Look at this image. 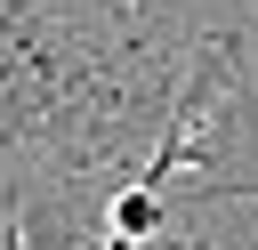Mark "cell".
<instances>
[{"instance_id": "obj_1", "label": "cell", "mask_w": 258, "mask_h": 250, "mask_svg": "<svg viewBox=\"0 0 258 250\" xmlns=\"http://www.w3.org/2000/svg\"><path fill=\"white\" fill-rule=\"evenodd\" d=\"M177 0H0V234L56 202V250L153 153L194 65Z\"/></svg>"}]
</instances>
